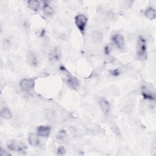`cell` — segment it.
I'll return each instance as SVG.
<instances>
[{
    "mask_svg": "<svg viewBox=\"0 0 156 156\" xmlns=\"http://www.w3.org/2000/svg\"><path fill=\"white\" fill-rule=\"evenodd\" d=\"M60 73L63 81L69 87L72 89H77L79 85V82L77 79L73 76L65 68H60Z\"/></svg>",
    "mask_w": 156,
    "mask_h": 156,
    "instance_id": "obj_1",
    "label": "cell"
},
{
    "mask_svg": "<svg viewBox=\"0 0 156 156\" xmlns=\"http://www.w3.org/2000/svg\"><path fill=\"white\" fill-rule=\"evenodd\" d=\"M136 54L139 58L145 59L147 55V45L146 40L141 36H140L137 40Z\"/></svg>",
    "mask_w": 156,
    "mask_h": 156,
    "instance_id": "obj_2",
    "label": "cell"
},
{
    "mask_svg": "<svg viewBox=\"0 0 156 156\" xmlns=\"http://www.w3.org/2000/svg\"><path fill=\"white\" fill-rule=\"evenodd\" d=\"M87 21L88 19L84 15H77L74 18L75 24L82 34H84Z\"/></svg>",
    "mask_w": 156,
    "mask_h": 156,
    "instance_id": "obj_3",
    "label": "cell"
},
{
    "mask_svg": "<svg viewBox=\"0 0 156 156\" xmlns=\"http://www.w3.org/2000/svg\"><path fill=\"white\" fill-rule=\"evenodd\" d=\"M7 147L10 151L18 152H24L26 147L24 144L20 141L15 140H11L7 144Z\"/></svg>",
    "mask_w": 156,
    "mask_h": 156,
    "instance_id": "obj_4",
    "label": "cell"
},
{
    "mask_svg": "<svg viewBox=\"0 0 156 156\" xmlns=\"http://www.w3.org/2000/svg\"><path fill=\"white\" fill-rule=\"evenodd\" d=\"M35 84V81L34 79H23L20 82V88L23 91H29L32 90Z\"/></svg>",
    "mask_w": 156,
    "mask_h": 156,
    "instance_id": "obj_5",
    "label": "cell"
},
{
    "mask_svg": "<svg viewBox=\"0 0 156 156\" xmlns=\"http://www.w3.org/2000/svg\"><path fill=\"white\" fill-rule=\"evenodd\" d=\"M112 42L113 44L118 49H122L124 46V39L123 37L119 34H114L112 38Z\"/></svg>",
    "mask_w": 156,
    "mask_h": 156,
    "instance_id": "obj_6",
    "label": "cell"
},
{
    "mask_svg": "<svg viewBox=\"0 0 156 156\" xmlns=\"http://www.w3.org/2000/svg\"><path fill=\"white\" fill-rule=\"evenodd\" d=\"M62 57V51L59 47H54L49 52V60L53 62H56L59 60Z\"/></svg>",
    "mask_w": 156,
    "mask_h": 156,
    "instance_id": "obj_7",
    "label": "cell"
},
{
    "mask_svg": "<svg viewBox=\"0 0 156 156\" xmlns=\"http://www.w3.org/2000/svg\"><path fill=\"white\" fill-rule=\"evenodd\" d=\"M41 11L43 15L46 17H49L52 15L54 13V10L46 2L42 1V7H41Z\"/></svg>",
    "mask_w": 156,
    "mask_h": 156,
    "instance_id": "obj_8",
    "label": "cell"
},
{
    "mask_svg": "<svg viewBox=\"0 0 156 156\" xmlns=\"http://www.w3.org/2000/svg\"><path fill=\"white\" fill-rule=\"evenodd\" d=\"M99 105L102 112L106 115H108L110 111V104L109 102L105 99L102 98L99 101Z\"/></svg>",
    "mask_w": 156,
    "mask_h": 156,
    "instance_id": "obj_9",
    "label": "cell"
},
{
    "mask_svg": "<svg viewBox=\"0 0 156 156\" xmlns=\"http://www.w3.org/2000/svg\"><path fill=\"white\" fill-rule=\"evenodd\" d=\"M51 132V128L48 126H40L37 128L38 135L42 137H48Z\"/></svg>",
    "mask_w": 156,
    "mask_h": 156,
    "instance_id": "obj_10",
    "label": "cell"
},
{
    "mask_svg": "<svg viewBox=\"0 0 156 156\" xmlns=\"http://www.w3.org/2000/svg\"><path fill=\"white\" fill-rule=\"evenodd\" d=\"M42 4V1L32 0L27 1V6L28 7L33 11H38Z\"/></svg>",
    "mask_w": 156,
    "mask_h": 156,
    "instance_id": "obj_11",
    "label": "cell"
},
{
    "mask_svg": "<svg viewBox=\"0 0 156 156\" xmlns=\"http://www.w3.org/2000/svg\"><path fill=\"white\" fill-rule=\"evenodd\" d=\"M28 141L33 147H37L40 145V140L38 136L34 133H30L28 136Z\"/></svg>",
    "mask_w": 156,
    "mask_h": 156,
    "instance_id": "obj_12",
    "label": "cell"
},
{
    "mask_svg": "<svg viewBox=\"0 0 156 156\" xmlns=\"http://www.w3.org/2000/svg\"><path fill=\"white\" fill-rule=\"evenodd\" d=\"M27 59L30 65L32 66H37L38 65V60L36 55L34 52L29 51L27 54Z\"/></svg>",
    "mask_w": 156,
    "mask_h": 156,
    "instance_id": "obj_13",
    "label": "cell"
},
{
    "mask_svg": "<svg viewBox=\"0 0 156 156\" xmlns=\"http://www.w3.org/2000/svg\"><path fill=\"white\" fill-rule=\"evenodd\" d=\"M155 10L152 7L147 8L144 12L145 16L149 20H154L155 18Z\"/></svg>",
    "mask_w": 156,
    "mask_h": 156,
    "instance_id": "obj_14",
    "label": "cell"
},
{
    "mask_svg": "<svg viewBox=\"0 0 156 156\" xmlns=\"http://www.w3.org/2000/svg\"><path fill=\"white\" fill-rule=\"evenodd\" d=\"M1 116L4 119H9L12 118V114L11 111L8 108L4 107L1 111Z\"/></svg>",
    "mask_w": 156,
    "mask_h": 156,
    "instance_id": "obj_15",
    "label": "cell"
},
{
    "mask_svg": "<svg viewBox=\"0 0 156 156\" xmlns=\"http://www.w3.org/2000/svg\"><path fill=\"white\" fill-rule=\"evenodd\" d=\"M143 96L144 97V99H149V100H154L155 99V97L154 95H152V94L149 93H147V92H146V91H143Z\"/></svg>",
    "mask_w": 156,
    "mask_h": 156,
    "instance_id": "obj_16",
    "label": "cell"
},
{
    "mask_svg": "<svg viewBox=\"0 0 156 156\" xmlns=\"http://www.w3.org/2000/svg\"><path fill=\"white\" fill-rule=\"evenodd\" d=\"M66 135V132L65 130H61L57 134V138L58 140H63L65 138V137Z\"/></svg>",
    "mask_w": 156,
    "mask_h": 156,
    "instance_id": "obj_17",
    "label": "cell"
},
{
    "mask_svg": "<svg viewBox=\"0 0 156 156\" xmlns=\"http://www.w3.org/2000/svg\"><path fill=\"white\" fill-rule=\"evenodd\" d=\"M66 152V150L65 148L63 146H59L57 149V154L59 155H63L65 154Z\"/></svg>",
    "mask_w": 156,
    "mask_h": 156,
    "instance_id": "obj_18",
    "label": "cell"
},
{
    "mask_svg": "<svg viewBox=\"0 0 156 156\" xmlns=\"http://www.w3.org/2000/svg\"><path fill=\"white\" fill-rule=\"evenodd\" d=\"M0 155L1 156H10V155H11L10 152L5 151V149H4L2 147L1 148V150H0Z\"/></svg>",
    "mask_w": 156,
    "mask_h": 156,
    "instance_id": "obj_19",
    "label": "cell"
}]
</instances>
